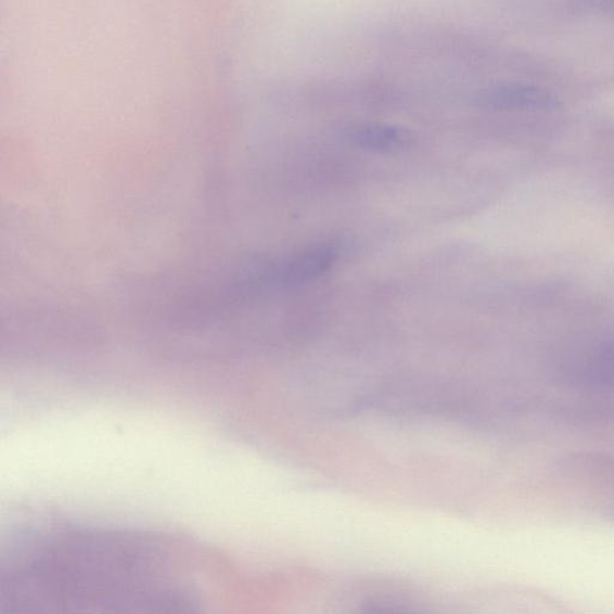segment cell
Returning <instances> with one entry per match:
<instances>
[{"label": "cell", "instance_id": "cell-1", "mask_svg": "<svg viewBox=\"0 0 614 614\" xmlns=\"http://www.w3.org/2000/svg\"><path fill=\"white\" fill-rule=\"evenodd\" d=\"M160 549L132 533L70 530L45 536L11 560L0 580V613L190 612Z\"/></svg>", "mask_w": 614, "mask_h": 614}, {"label": "cell", "instance_id": "cell-3", "mask_svg": "<svg viewBox=\"0 0 614 614\" xmlns=\"http://www.w3.org/2000/svg\"><path fill=\"white\" fill-rule=\"evenodd\" d=\"M476 104L497 111H554L559 107L554 94L543 88L521 83L486 87L476 95Z\"/></svg>", "mask_w": 614, "mask_h": 614}, {"label": "cell", "instance_id": "cell-2", "mask_svg": "<svg viewBox=\"0 0 614 614\" xmlns=\"http://www.w3.org/2000/svg\"><path fill=\"white\" fill-rule=\"evenodd\" d=\"M339 259V249L330 242L306 248L283 263L269 268L261 280L284 287L299 286L325 275Z\"/></svg>", "mask_w": 614, "mask_h": 614}, {"label": "cell", "instance_id": "cell-4", "mask_svg": "<svg viewBox=\"0 0 614 614\" xmlns=\"http://www.w3.org/2000/svg\"><path fill=\"white\" fill-rule=\"evenodd\" d=\"M344 137L353 147L377 154L399 151L411 139L402 127L376 122L352 124Z\"/></svg>", "mask_w": 614, "mask_h": 614}]
</instances>
